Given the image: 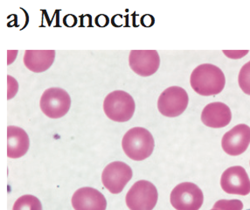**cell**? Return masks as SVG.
<instances>
[{
    "mask_svg": "<svg viewBox=\"0 0 250 210\" xmlns=\"http://www.w3.org/2000/svg\"><path fill=\"white\" fill-rule=\"evenodd\" d=\"M190 84L199 95L210 97L218 95L225 87L224 73L213 64H201L192 72Z\"/></svg>",
    "mask_w": 250,
    "mask_h": 210,
    "instance_id": "6da1fadb",
    "label": "cell"
},
{
    "mask_svg": "<svg viewBox=\"0 0 250 210\" xmlns=\"http://www.w3.org/2000/svg\"><path fill=\"white\" fill-rule=\"evenodd\" d=\"M122 147L129 159L142 161L152 154L154 139L149 130L142 127H135L125 133Z\"/></svg>",
    "mask_w": 250,
    "mask_h": 210,
    "instance_id": "7a4b0ae2",
    "label": "cell"
},
{
    "mask_svg": "<svg viewBox=\"0 0 250 210\" xmlns=\"http://www.w3.org/2000/svg\"><path fill=\"white\" fill-rule=\"evenodd\" d=\"M136 104L133 97L124 90H115L105 97L104 110L115 122H127L133 117Z\"/></svg>",
    "mask_w": 250,
    "mask_h": 210,
    "instance_id": "3957f363",
    "label": "cell"
},
{
    "mask_svg": "<svg viewBox=\"0 0 250 210\" xmlns=\"http://www.w3.org/2000/svg\"><path fill=\"white\" fill-rule=\"evenodd\" d=\"M159 199L158 190L151 182L138 181L126 194V204L130 210H152Z\"/></svg>",
    "mask_w": 250,
    "mask_h": 210,
    "instance_id": "277c9868",
    "label": "cell"
},
{
    "mask_svg": "<svg viewBox=\"0 0 250 210\" xmlns=\"http://www.w3.org/2000/svg\"><path fill=\"white\" fill-rule=\"evenodd\" d=\"M40 106L46 117L54 119L61 118L70 109L71 98L63 88H47L42 94Z\"/></svg>",
    "mask_w": 250,
    "mask_h": 210,
    "instance_id": "5b68a950",
    "label": "cell"
},
{
    "mask_svg": "<svg viewBox=\"0 0 250 210\" xmlns=\"http://www.w3.org/2000/svg\"><path fill=\"white\" fill-rule=\"evenodd\" d=\"M170 199L175 210H199L204 202V195L194 183L183 182L171 191Z\"/></svg>",
    "mask_w": 250,
    "mask_h": 210,
    "instance_id": "8992f818",
    "label": "cell"
},
{
    "mask_svg": "<svg viewBox=\"0 0 250 210\" xmlns=\"http://www.w3.org/2000/svg\"><path fill=\"white\" fill-rule=\"evenodd\" d=\"M188 92L183 88L172 86L167 88L159 96L158 109L163 116L167 118H175L183 113L188 108Z\"/></svg>",
    "mask_w": 250,
    "mask_h": 210,
    "instance_id": "52a82bcc",
    "label": "cell"
},
{
    "mask_svg": "<svg viewBox=\"0 0 250 210\" xmlns=\"http://www.w3.org/2000/svg\"><path fill=\"white\" fill-rule=\"evenodd\" d=\"M132 178V170L129 165L115 161L104 168L102 174L103 184L111 193H121Z\"/></svg>",
    "mask_w": 250,
    "mask_h": 210,
    "instance_id": "ba28073f",
    "label": "cell"
},
{
    "mask_svg": "<svg viewBox=\"0 0 250 210\" xmlns=\"http://www.w3.org/2000/svg\"><path fill=\"white\" fill-rule=\"evenodd\" d=\"M222 190L226 193L238 195H248L250 193V177L242 167L236 166L228 168L221 179Z\"/></svg>",
    "mask_w": 250,
    "mask_h": 210,
    "instance_id": "9c48e42d",
    "label": "cell"
},
{
    "mask_svg": "<svg viewBox=\"0 0 250 210\" xmlns=\"http://www.w3.org/2000/svg\"><path fill=\"white\" fill-rule=\"evenodd\" d=\"M250 144V127L238 125L226 132L221 140V147L227 154L238 156L246 151Z\"/></svg>",
    "mask_w": 250,
    "mask_h": 210,
    "instance_id": "30bf717a",
    "label": "cell"
},
{
    "mask_svg": "<svg viewBox=\"0 0 250 210\" xmlns=\"http://www.w3.org/2000/svg\"><path fill=\"white\" fill-rule=\"evenodd\" d=\"M130 68L140 76H150L158 71L160 57L156 50H132L129 53Z\"/></svg>",
    "mask_w": 250,
    "mask_h": 210,
    "instance_id": "8fae6325",
    "label": "cell"
},
{
    "mask_svg": "<svg viewBox=\"0 0 250 210\" xmlns=\"http://www.w3.org/2000/svg\"><path fill=\"white\" fill-rule=\"evenodd\" d=\"M72 205L75 210H106L107 201L98 190L86 187L74 193Z\"/></svg>",
    "mask_w": 250,
    "mask_h": 210,
    "instance_id": "7c38bea8",
    "label": "cell"
},
{
    "mask_svg": "<svg viewBox=\"0 0 250 210\" xmlns=\"http://www.w3.org/2000/svg\"><path fill=\"white\" fill-rule=\"evenodd\" d=\"M232 113L228 105L216 102L205 107L201 113V121L210 128H222L229 125Z\"/></svg>",
    "mask_w": 250,
    "mask_h": 210,
    "instance_id": "4fadbf2b",
    "label": "cell"
},
{
    "mask_svg": "<svg viewBox=\"0 0 250 210\" xmlns=\"http://www.w3.org/2000/svg\"><path fill=\"white\" fill-rule=\"evenodd\" d=\"M30 147L29 137L25 130L17 126L7 128V156L19 159L25 155Z\"/></svg>",
    "mask_w": 250,
    "mask_h": 210,
    "instance_id": "5bb4252c",
    "label": "cell"
},
{
    "mask_svg": "<svg viewBox=\"0 0 250 210\" xmlns=\"http://www.w3.org/2000/svg\"><path fill=\"white\" fill-rule=\"evenodd\" d=\"M54 59V50H26L24 55V64L30 71L42 73L53 65Z\"/></svg>",
    "mask_w": 250,
    "mask_h": 210,
    "instance_id": "9a60e30c",
    "label": "cell"
},
{
    "mask_svg": "<svg viewBox=\"0 0 250 210\" xmlns=\"http://www.w3.org/2000/svg\"><path fill=\"white\" fill-rule=\"evenodd\" d=\"M13 210H42V203L37 197L26 194L18 199L13 205Z\"/></svg>",
    "mask_w": 250,
    "mask_h": 210,
    "instance_id": "2e32d148",
    "label": "cell"
},
{
    "mask_svg": "<svg viewBox=\"0 0 250 210\" xmlns=\"http://www.w3.org/2000/svg\"><path fill=\"white\" fill-rule=\"evenodd\" d=\"M238 83L242 91L250 96V62L242 67L238 77Z\"/></svg>",
    "mask_w": 250,
    "mask_h": 210,
    "instance_id": "e0dca14e",
    "label": "cell"
},
{
    "mask_svg": "<svg viewBox=\"0 0 250 210\" xmlns=\"http://www.w3.org/2000/svg\"><path fill=\"white\" fill-rule=\"evenodd\" d=\"M213 209L218 210H242L243 204L240 200H220L215 202Z\"/></svg>",
    "mask_w": 250,
    "mask_h": 210,
    "instance_id": "ac0fdd59",
    "label": "cell"
},
{
    "mask_svg": "<svg viewBox=\"0 0 250 210\" xmlns=\"http://www.w3.org/2000/svg\"><path fill=\"white\" fill-rule=\"evenodd\" d=\"M19 90V84L13 76H7V98L8 100L16 96Z\"/></svg>",
    "mask_w": 250,
    "mask_h": 210,
    "instance_id": "d6986e66",
    "label": "cell"
},
{
    "mask_svg": "<svg viewBox=\"0 0 250 210\" xmlns=\"http://www.w3.org/2000/svg\"><path fill=\"white\" fill-rule=\"evenodd\" d=\"M109 18L105 14H99L96 18V25L99 27H105L109 24Z\"/></svg>",
    "mask_w": 250,
    "mask_h": 210,
    "instance_id": "ffe728a7",
    "label": "cell"
},
{
    "mask_svg": "<svg viewBox=\"0 0 250 210\" xmlns=\"http://www.w3.org/2000/svg\"><path fill=\"white\" fill-rule=\"evenodd\" d=\"M76 23H77V19L73 14H67L65 17L63 18V24L66 26L73 27V26L76 25Z\"/></svg>",
    "mask_w": 250,
    "mask_h": 210,
    "instance_id": "44dd1931",
    "label": "cell"
},
{
    "mask_svg": "<svg viewBox=\"0 0 250 210\" xmlns=\"http://www.w3.org/2000/svg\"><path fill=\"white\" fill-rule=\"evenodd\" d=\"M224 54L228 55L229 58H232V59L237 58V59H239V58H242V55H247L248 51H245V52H241V51H239V52H227V51H224Z\"/></svg>",
    "mask_w": 250,
    "mask_h": 210,
    "instance_id": "7402d4cb",
    "label": "cell"
},
{
    "mask_svg": "<svg viewBox=\"0 0 250 210\" xmlns=\"http://www.w3.org/2000/svg\"><path fill=\"white\" fill-rule=\"evenodd\" d=\"M140 21L144 26H150V25H153V18L150 17V15L143 16Z\"/></svg>",
    "mask_w": 250,
    "mask_h": 210,
    "instance_id": "603a6c76",
    "label": "cell"
},
{
    "mask_svg": "<svg viewBox=\"0 0 250 210\" xmlns=\"http://www.w3.org/2000/svg\"><path fill=\"white\" fill-rule=\"evenodd\" d=\"M81 25L82 26H92L91 16L88 15V14L82 16Z\"/></svg>",
    "mask_w": 250,
    "mask_h": 210,
    "instance_id": "cb8c5ba5",
    "label": "cell"
},
{
    "mask_svg": "<svg viewBox=\"0 0 250 210\" xmlns=\"http://www.w3.org/2000/svg\"><path fill=\"white\" fill-rule=\"evenodd\" d=\"M215 210V209H213V210Z\"/></svg>",
    "mask_w": 250,
    "mask_h": 210,
    "instance_id": "d4e9b609",
    "label": "cell"
},
{
    "mask_svg": "<svg viewBox=\"0 0 250 210\" xmlns=\"http://www.w3.org/2000/svg\"></svg>",
    "mask_w": 250,
    "mask_h": 210,
    "instance_id": "484cf974",
    "label": "cell"
}]
</instances>
